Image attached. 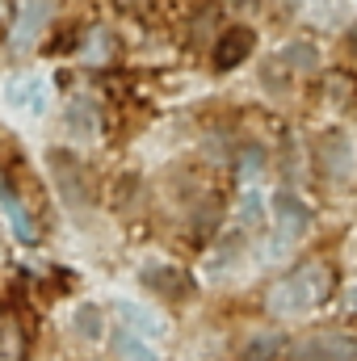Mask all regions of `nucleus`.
Listing matches in <instances>:
<instances>
[{"label": "nucleus", "mask_w": 357, "mask_h": 361, "mask_svg": "<svg viewBox=\"0 0 357 361\" xmlns=\"http://www.w3.org/2000/svg\"><path fill=\"white\" fill-rule=\"evenodd\" d=\"M337 290V269L328 261H307L298 269L282 273L273 286L265 290V311L269 315H303V311H315L332 298Z\"/></svg>", "instance_id": "obj_1"}, {"label": "nucleus", "mask_w": 357, "mask_h": 361, "mask_svg": "<svg viewBox=\"0 0 357 361\" xmlns=\"http://www.w3.org/2000/svg\"><path fill=\"white\" fill-rule=\"evenodd\" d=\"M47 169H51V180H55L63 206H72V210H89L92 206V180H89L85 160H80L76 152H68V147H51V152H47Z\"/></svg>", "instance_id": "obj_2"}, {"label": "nucleus", "mask_w": 357, "mask_h": 361, "mask_svg": "<svg viewBox=\"0 0 357 361\" xmlns=\"http://www.w3.org/2000/svg\"><path fill=\"white\" fill-rule=\"evenodd\" d=\"M139 281H143L156 298H164V302H185V298L198 294L193 273L173 265V261H147V265L139 269Z\"/></svg>", "instance_id": "obj_3"}, {"label": "nucleus", "mask_w": 357, "mask_h": 361, "mask_svg": "<svg viewBox=\"0 0 357 361\" xmlns=\"http://www.w3.org/2000/svg\"><path fill=\"white\" fill-rule=\"evenodd\" d=\"M290 361H357V341L349 332H311L290 345Z\"/></svg>", "instance_id": "obj_4"}, {"label": "nucleus", "mask_w": 357, "mask_h": 361, "mask_svg": "<svg viewBox=\"0 0 357 361\" xmlns=\"http://www.w3.org/2000/svg\"><path fill=\"white\" fill-rule=\"evenodd\" d=\"M253 51H257L253 25H227V30L219 34L214 51H210V63H214V72H236L240 63L253 59Z\"/></svg>", "instance_id": "obj_5"}, {"label": "nucleus", "mask_w": 357, "mask_h": 361, "mask_svg": "<svg viewBox=\"0 0 357 361\" xmlns=\"http://www.w3.org/2000/svg\"><path fill=\"white\" fill-rule=\"evenodd\" d=\"M269 214H273L282 240H298V235L311 227V210H307V202H303L294 189H277V193L269 197Z\"/></svg>", "instance_id": "obj_6"}, {"label": "nucleus", "mask_w": 357, "mask_h": 361, "mask_svg": "<svg viewBox=\"0 0 357 361\" xmlns=\"http://www.w3.org/2000/svg\"><path fill=\"white\" fill-rule=\"evenodd\" d=\"M4 101L25 109V114H47V101H51V85L42 72H21L4 85Z\"/></svg>", "instance_id": "obj_7"}, {"label": "nucleus", "mask_w": 357, "mask_h": 361, "mask_svg": "<svg viewBox=\"0 0 357 361\" xmlns=\"http://www.w3.org/2000/svg\"><path fill=\"white\" fill-rule=\"evenodd\" d=\"M51 13H55V0H25L21 13L13 17V51H30L34 38L51 25Z\"/></svg>", "instance_id": "obj_8"}, {"label": "nucleus", "mask_w": 357, "mask_h": 361, "mask_svg": "<svg viewBox=\"0 0 357 361\" xmlns=\"http://www.w3.org/2000/svg\"><path fill=\"white\" fill-rule=\"evenodd\" d=\"M114 315L122 319L126 332H135V336H143V341H160V336L169 332V324H164L156 311H147L143 302H131V298H118V302H114Z\"/></svg>", "instance_id": "obj_9"}, {"label": "nucleus", "mask_w": 357, "mask_h": 361, "mask_svg": "<svg viewBox=\"0 0 357 361\" xmlns=\"http://www.w3.org/2000/svg\"><path fill=\"white\" fill-rule=\"evenodd\" d=\"M0 210H4V219H8V227L21 244H38V223H34V214L25 210V202L17 197V189L8 185L4 173H0Z\"/></svg>", "instance_id": "obj_10"}, {"label": "nucleus", "mask_w": 357, "mask_h": 361, "mask_svg": "<svg viewBox=\"0 0 357 361\" xmlns=\"http://www.w3.org/2000/svg\"><path fill=\"white\" fill-rule=\"evenodd\" d=\"M315 164H320L328 177H345L349 164H353V156H349V139H345L341 130L320 135V143H315Z\"/></svg>", "instance_id": "obj_11"}, {"label": "nucleus", "mask_w": 357, "mask_h": 361, "mask_svg": "<svg viewBox=\"0 0 357 361\" xmlns=\"http://www.w3.org/2000/svg\"><path fill=\"white\" fill-rule=\"evenodd\" d=\"M286 349H290L286 332H277V328H265V332H253V336H244V345H240L236 361H277L282 353H286Z\"/></svg>", "instance_id": "obj_12"}, {"label": "nucleus", "mask_w": 357, "mask_h": 361, "mask_svg": "<svg viewBox=\"0 0 357 361\" xmlns=\"http://www.w3.org/2000/svg\"><path fill=\"white\" fill-rule=\"evenodd\" d=\"M219 227H223V202L219 197H202V206L189 214V240H193V248H206L219 235Z\"/></svg>", "instance_id": "obj_13"}, {"label": "nucleus", "mask_w": 357, "mask_h": 361, "mask_svg": "<svg viewBox=\"0 0 357 361\" xmlns=\"http://www.w3.org/2000/svg\"><path fill=\"white\" fill-rule=\"evenodd\" d=\"M63 126H68V135H76V139H97L101 114H97V105H92L89 97H72L68 109H63Z\"/></svg>", "instance_id": "obj_14"}, {"label": "nucleus", "mask_w": 357, "mask_h": 361, "mask_svg": "<svg viewBox=\"0 0 357 361\" xmlns=\"http://www.w3.org/2000/svg\"><path fill=\"white\" fill-rule=\"evenodd\" d=\"M324 101L341 105V109H357V72L349 68H332L324 76Z\"/></svg>", "instance_id": "obj_15"}, {"label": "nucleus", "mask_w": 357, "mask_h": 361, "mask_svg": "<svg viewBox=\"0 0 357 361\" xmlns=\"http://www.w3.org/2000/svg\"><path fill=\"white\" fill-rule=\"evenodd\" d=\"M265 214H269V202L257 193V189H244V193L236 197V227L257 231V227L265 223Z\"/></svg>", "instance_id": "obj_16"}, {"label": "nucleus", "mask_w": 357, "mask_h": 361, "mask_svg": "<svg viewBox=\"0 0 357 361\" xmlns=\"http://www.w3.org/2000/svg\"><path fill=\"white\" fill-rule=\"evenodd\" d=\"M72 332L80 341H101L105 336V315H101L97 302H76L72 307Z\"/></svg>", "instance_id": "obj_17"}, {"label": "nucleus", "mask_w": 357, "mask_h": 361, "mask_svg": "<svg viewBox=\"0 0 357 361\" xmlns=\"http://www.w3.org/2000/svg\"><path fill=\"white\" fill-rule=\"evenodd\" d=\"M114 353L122 361H160V353H156L143 336H135V332H126V328L114 332Z\"/></svg>", "instance_id": "obj_18"}, {"label": "nucleus", "mask_w": 357, "mask_h": 361, "mask_svg": "<svg viewBox=\"0 0 357 361\" xmlns=\"http://www.w3.org/2000/svg\"><path fill=\"white\" fill-rule=\"evenodd\" d=\"M0 361H25V332L13 315H0Z\"/></svg>", "instance_id": "obj_19"}, {"label": "nucleus", "mask_w": 357, "mask_h": 361, "mask_svg": "<svg viewBox=\"0 0 357 361\" xmlns=\"http://www.w3.org/2000/svg\"><path fill=\"white\" fill-rule=\"evenodd\" d=\"M277 59H282L290 72H315V68H320V51H315L311 42H290Z\"/></svg>", "instance_id": "obj_20"}, {"label": "nucleus", "mask_w": 357, "mask_h": 361, "mask_svg": "<svg viewBox=\"0 0 357 361\" xmlns=\"http://www.w3.org/2000/svg\"><path fill=\"white\" fill-rule=\"evenodd\" d=\"M240 248H244V235H227L214 252H210V269L214 273H227L231 261H240Z\"/></svg>", "instance_id": "obj_21"}, {"label": "nucleus", "mask_w": 357, "mask_h": 361, "mask_svg": "<svg viewBox=\"0 0 357 361\" xmlns=\"http://www.w3.org/2000/svg\"><path fill=\"white\" fill-rule=\"evenodd\" d=\"M290 76H294V72H290V68H286L282 59H269L265 68H261V85H265L269 92H286Z\"/></svg>", "instance_id": "obj_22"}, {"label": "nucleus", "mask_w": 357, "mask_h": 361, "mask_svg": "<svg viewBox=\"0 0 357 361\" xmlns=\"http://www.w3.org/2000/svg\"><path fill=\"white\" fill-rule=\"evenodd\" d=\"M261 164H265V152H261V147H244V152L236 156V177L253 180L257 173H261Z\"/></svg>", "instance_id": "obj_23"}, {"label": "nucleus", "mask_w": 357, "mask_h": 361, "mask_svg": "<svg viewBox=\"0 0 357 361\" xmlns=\"http://www.w3.org/2000/svg\"><path fill=\"white\" fill-rule=\"evenodd\" d=\"M76 47H85V34L80 30H68V38L47 42V55H63V51H76Z\"/></svg>", "instance_id": "obj_24"}, {"label": "nucleus", "mask_w": 357, "mask_h": 361, "mask_svg": "<svg viewBox=\"0 0 357 361\" xmlns=\"http://www.w3.org/2000/svg\"><path fill=\"white\" fill-rule=\"evenodd\" d=\"M345 42H349V51H353V55H357V21H353V25H349V34H345Z\"/></svg>", "instance_id": "obj_25"}, {"label": "nucleus", "mask_w": 357, "mask_h": 361, "mask_svg": "<svg viewBox=\"0 0 357 361\" xmlns=\"http://www.w3.org/2000/svg\"><path fill=\"white\" fill-rule=\"evenodd\" d=\"M231 4H240V8H253V4H257V0H231Z\"/></svg>", "instance_id": "obj_26"}]
</instances>
